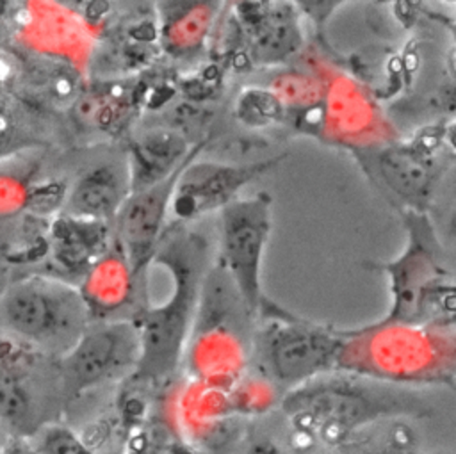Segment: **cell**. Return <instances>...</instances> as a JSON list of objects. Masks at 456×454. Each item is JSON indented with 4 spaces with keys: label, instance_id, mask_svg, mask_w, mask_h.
<instances>
[{
    "label": "cell",
    "instance_id": "e0dca14e",
    "mask_svg": "<svg viewBox=\"0 0 456 454\" xmlns=\"http://www.w3.org/2000/svg\"><path fill=\"white\" fill-rule=\"evenodd\" d=\"M28 409V393L21 381L11 372H0V415L21 418Z\"/></svg>",
    "mask_w": 456,
    "mask_h": 454
},
{
    "label": "cell",
    "instance_id": "9a60e30c",
    "mask_svg": "<svg viewBox=\"0 0 456 454\" xmlns=\"http://www.w3.org/2000/svg\"><path fill=\"white\" fill-rule=\"evenodd\" d=\"M251 20L255 27V59L281 61L301 45L296 4H267V11Z\"/></svg>",
    "mask_w": 456,
    "mask_h": 454
},
{
    "label": "cell",
    "instance_id": "ba28073f",
    "mask_svg": "<svg viewBox=\"0 0 456 454\" xmlns=\"http://www.w3.org/2000/svg\"><path fill=\"white\" fill-rule=\"evenodd\" d=\"M139 360V331L132 319H112L87 326L69 351L62 354L61 370L71 392L134 374Z\"/></svg>",
    "mask_w": 456,
    "mask_h": 454
},
{
    "label": "cell",
    "instance_id": "3957f363",
    "mask_svg": "<svg viewBox=\"0 0 456 454\" xmlns=\"http://www.w3.org/2000/svg\"><path fill=\"white\" fill-rule=\"evenodd\" d=\"M406 230L403 253L372 263L374 271L388 276L390 308L383 322L399 324H454V274L445 263V253L426 212L403 208Z\"/></svg>",
    "mask_w": 456,
    "mask_h": 454
},
{
    "label": "cell",
    "instance_id": "d6986e66",
    "mask_svg": "<svg viewBox=\"0 0 456 454\" xmlns=\"http://www.w3.org/2000/svg\"><path fill=\"white\" fill-rule=\"evenodd\" d=\"M248 454H281V450L271 440L262 438L251 443V447L248 449Z\"/></svg>",
    "mask_w": 456,
    "mask_h": 454
},
{
    "label": "cell",
    "instance_id": "6da1fadb",
    "mask_svg": "<svg viewBox=\"0 0 456 454\" xmlns=\"http://www.w3.org/2000/svg\"><path fill=\"white\" fill-rule=\"evenodd\" d=\"M151 262L167 269L173 292L159 306L144 304L132 319L139 331V360L132 376L141 381L164 379L182 363L207 281L208 242L185 224L167 226Z\"/></svg>",
    "mask_w": 456,
    "mask_h": 454
},
{
    "label": "cell",
    "instance_id": "52a82bcc",
    "mask_svg": "<svg viewBox=\"0 0 456 454\" xmlns=\"http://www.w3.org/2000/svg\"><path fill=\"white\" fill-rule=\"evenodd\" d=\"M273 230V196L260 191L237 198L219 210V269L249 319H256L262 301V263Z\"/></svg>",
    "mask_w": 456,
    "mask_h": 454
},
{
    "label": "cell",
    "instance_id": "8992f818",
    "mask_svg": "<svg viewBox=\"0 0 456 454\" xmlns=\"http://www.w3.org/2000/svg\"><path fill=\"white\" fill-rule=\"evenodd\" d=\"M89 315L84 294L53 278H25L0 296V319L9 329L62 354L82 336Z\"/></svg>",
    "mask_w": 456,
    "mask_h": 454
},
{
    "label": "cell",
    "instance_id": "5b68a950",
    "mask_svg": "<svg viewBox=\"0 0 456 454\" xmlns=\"http://www.w3.org/2000/svg\"><path fill=\"white\" fill-rule=\"evenodd\" d=\"M255 356L260 370L287 392L337 370L340 328L296 315L265 297L256 313Z\"/></svg>",
    "mask_w": 456,
    "mask_h": 454
},
{
    "label": "cell",
    "instance_id": "7c38bea8",
    "mask_svg": "<svg viewBox=\"0 0 456 454\" xmlns=\"http://www.w3.org/2000/svg\"><path fill=\"white\" fill-rule=\"evenodd\" d=\"M128 194L126 164H100L78 178L66 199V208L73 217L105 223L116 217Z\"/></svg>",
    "mask_w": 456,
    "mask_h": 454
},
{
    "label": "cell",
    "instance_id": "30bf717a",
    "mask_svg": "<svg viewBox=\"0 0 456 454\" xmlns=\"http://www.w3.org/2000/svg\"><path fill=\"white\" fill-rule=\"evenodd\" d=\"M203 144L205 141L194 142L187 158L166 180L141 191H132L114 217V240L137 281L144 280L164 231L178 174L189 160L198 157Z\"/></svg>",
    "mask_w": 456,
    "mask_h": 454
},
{
    "label": "cell",
    "instance_id": "8fae6325",
    "mask_svg": "<svg viewBox=\"0 0 456 454\" xmlns=\"http://www.w3.org/2000/svg\"><path fill=\"white\" fill-rule=\"evenodd\" d=\"M431 151L433 148L417 141L383 150L374 157L379 180L408 205V210L426 212L424 201L431 196L438 176Z\"/></svg>",
    "mask_w": 456,
    "mask_h": 454
},
{
    "label": "cell",
    "instance_id": "ac0fdd59",
    "mask_svg": "<svg viewBox=\"0 0 456 454\" xmlns=\"http://www.w3.org/2000/svg\"><path fill=\"white\" fill-rule=\"evenodd\" d=\"M48 454H82L78 442L66 431H52L46 438Z\"/></svg>",
    "mask_w": 456,
    "mask_h": 454
},
{
    "label": "cell",
    "instance_id": "5bb4252c",
    "mask_svg": "<svg viewBox=\"0 0 456 454\" xmlns=\"http://www.w3.org/2000/svg\"><path fill=\"white\" fill-rule=\"evenodd\" d=\"M162 45L176 57H185L201 46L219 4L212 2H164Z\"/></svg>",
    "mask_w": 456,
    "mask_h": 454
},
{
    "label": "cell",
    "instance_id": "2e32d148",
    "mask_svg": "<svg viewBox=\"0 0 456 454\" xmlns=\"http://www.w3.org/2000/svg\"><path fill=\"white\" fill-rule=\"evenodd\" d=\"M281 114L278 96L264 89H248L237 100V116L242 123L251 126H264L273 123Z\"/></svg>",
    "mask_w": 456,
    "mask_h": 454
},
{
    "label": "cell",
    "instance_id": "9c48e42d",
    "mask_svg": "<svg viewBox=\"0 0 456 454\" xmlns=\"http://www.w3.org/2000/svg\"><path fill=\"white\" fill-rule=\"evenodd\" d=\"M287 155L246 162V164H224L212 160H198L194 157L185 164L169 203V214L185 223H191L205 214L224 208L228 203L240 198V191L253 180L274 169Z\"/></svg>",
    "mask_w": 456,
    "mask_h": 454
},
{
    "label": "cell",
    "instance_id": "4fadbf2b",
    "mask_svg": "<svg viewBox=\"0 0 456 454\" xmlns=\"http://www.w3.org/2000/svg\"><path fill=\"white\" fill-rule=\"evenodd\" d=\"M192 146L175 132H151L135 139L126 158L130 192L166 180L187 158Z\"/></svg>",
    "mask_w": 456,
    "mask_h": 454
},
{
    "label": "cell",
    "instance_id": "7a4b0ae2",
    "mask_svg": "<svg viewBox=\"0 0 456 454\" xmlns=\"http://www.w3.org/2000/svg\"><path fill=\"white\" fill-rule=\"evenodd\" d=\"M342 347L337 370L390 385L454 383L452 326L367 324L340 329Z\"/></svg>",
    "mask_w": 456,
    "mask_h": 454
},
{
    "label": "cell",
    "instance_id": "277c9868",
    "mask_svg": "<svg viewBox=\"0 0 456 454\" xmlns=\"http://www.w3.org/2000/svg\"><path fill=\"white\" fill-rule=\"evenodd\" d=\"M281 406L292 422L326 438L381 418L424 411L413 392L349 372L322 374L292 388Z\"/></svg>",
    "mask_w": 456,
    "mask_h": 454
}]
</instances>
